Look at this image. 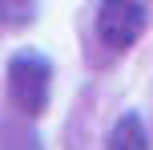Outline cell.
<instances>
[{
    "label": "cell",
    "instance_id": "6da1fadb",
    "mask_svg": "<svg viewBox=\"0 0 153 150\" xmlns=\"http://www.w3.org/2000/svg\"><path fill=\"white\" fill-rule=\"evenodd\" d=\"M53 93V61L36 49H20L8 57V97L20 114L40 118Z\"/></svg>",
    "mask_w": 153,
    "mask_h": 150
},
{
    "label": "cell",
    "instance_id": "7a4b0ae2",
    "mask_svg": "<svg viewBox=\"0 0 153 150\" xmlns=\"http://www.w3.org/2000/svg\"><path fill=\"white\" fill-rule=\"evenodd\" d=\"M145 24H149V12L141 0H101L97 4V37L113 53L133 49L145 32Z\"/></svg>",
    "mask_w": 153,
    "mask_h": 150
},
{
    "label": "cell",
    "instance_id": "3957f363",
    "mask_svg": "<svg viewBox=\"0 0 153 150\" xmlns=\"http://www.w3.org/2000/svg\"><path fill=\"white\" fill-rule=\"evenodd\" d=\"M105 150H149V134H145V122L141 114H121L109 134V146Z\"/></svg>",
    "mask_w": 153,
    "mask_h": 150
},
{
    "label": "cell",
    "instance_id": "277c9868",
    "mask_svg": "<svg viewBox=\"0 0 153 150\" xmlns=\"http://www.w3.org/2000/svg\"><path fill=\"white\" fill-rule=\"evenodd\" d=\"M0 150H40L36 130L28 126V114H20V118H0Z\"/></svg>",
    "mask_w": 153,
    "mask_h": 150
},
{
    "label": "cell",
    "instance_id": "5b68a950",
    "mask_svg": "<svg viewBox=\"0 0 153 150\" xmlns=\"http://www.w3.org/2000/svg\"><path fill=\"white\" fill-rule=\"evenodd\" d=\"M36 16V0H0V29H24Z\"/></svg>",
    "mask_w": 153,
    "mask_h": 150
}]
</instances>
